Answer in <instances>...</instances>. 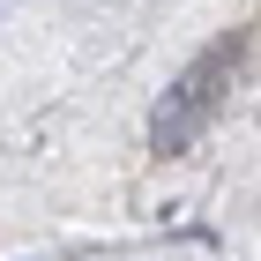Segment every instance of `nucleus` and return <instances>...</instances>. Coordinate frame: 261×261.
<instances>
[{
    "label": "nucleus",
    "instance_id": "1",
    "mask_svg": "<svg viewBox=\"0 0 261 261\" xmlns=\"http://www.w3.org/2000/svg\"><path fill=\"white\" fill-rule=\"evenodd\" d=\"M231 67H239V38L231 45H209L194 67H187L172 90H164V105H157V120H149V142H157L164 157L172 149H187V142L201 135V127L217 120V105H224V90H231Z\"/></svg>",
    "mask_w": 261,
    "mask_h": 261
}]
</instances>
